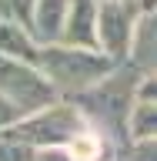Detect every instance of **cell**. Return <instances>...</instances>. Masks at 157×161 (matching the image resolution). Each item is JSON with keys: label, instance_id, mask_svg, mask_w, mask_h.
Returning <instances> with one entry per match:
<instances>
[{"label": "cell", "instance_id": "obj_9", "mask_svg": "<svg viewBox=\"0 0 157 161\" xmlns=\"http://www.w3.org/2000/svg\"><path fill=\"white\" fill-rule=\"evenodd\" d=\"M0 57H13V60H24V64H37L40 44L30 37L27 27L10 24V20H0Z\"/></svg>", "mask_w": 157, "mask_h": 161}, {"label": "cell", "instance_id": "obj_6", "mask_svg": "<svg viewBox=\"0 0 157 161\" xmlns=\"http://www.w3.org/2000/svg\"><path fill=\"white\" fill-rule=\"evenodd\" d=\"M57 44L97 50V0H67V14H64Z\"/></svg>", "mask_w": 157, "mask_h": 161}, {"label": "cell", "instance_id": "obj_12", "mask_svg": "<svg viewBox=\"0 0 157 161\" xmlns=\"http://www.w3.org/2000/svg\"><path fill=\"white\" fill-rule=\"evenodd\" d=\"M20 118H24V114L17 111V104H10V101L0 94V131H3V128H10V124H17Z\"/></svg>", "mask_w": 157, "mask_h": 161}, {"label": "cell", "instance_id": "obj_13", "mask_svg": "<svg viewBox=\"0 0 157 161\" xmlns=\"http://www.w3.org/2000/svg\"><path fill=\"white\" fill-rule=\"evenodd\" d=\"M117 161H130V158H117Z\"/></svg>", "mask_w": 157, "mask_h": 161}, {"label": "cell", "instance_id": "obj_5", "mask_svg": "<svg viewBox=\"0 0 157 161\" xmlns=\"http://www.w3.org/2000/svg\"><path fill=\"white\" fill-rule=\"evenodd\" d=\"M140 10H154L150 0H97V50L114 64L127 60L130 30Z\"/></svg>", "mask_w": 157, "mask_h": 161}, {"label": "cell", "instance_id": "obj_8", "mask_svg": "<svg viewBox=\"0 0 157 161\" xmlns=\"http://www.w3.org/2000/svg\"><path fill=\"white\" fill-rule=\"evenodd\" d=\"M64 14H67V0H34L30 37L37 44H57L60 27H64Z\"/></svg>", "mask_w": 157, "mask_h": 161}, {"label": "cell", "instance_id": "obj_7", "mask_svg": "<svg viewBox=\"0 0 157 161\" xmlns=\"http://www.w3.org/2000/svg\"><path fill=\"white\" fill-rule=\"evenodd\" d=\"M127 57L137 70H154L157 57V24H154V10H140L130 30V44H127Z\"/></svg>", "mask_w": 157, "mask_h": 161}, {"label": "cell", "instance_id": "obj_4", "mask_svg": "<svg viewBox=\"0 0 157 161\" xmlns=\"http://www.w3.org/2000/svg\"><path fill=\"white\" fill-rule=\"evenodd\" d=\"M0 94H3L10 104H17L20 114H34V111L54 104L60 91L44 77V70H40L37 64L0 57Z\"/></svg>", "mask_w": 157, "mask_h": 161}, {"label": "cell", "instance_id": "obj_1", "mask_svg": "<svg viewBox=\"0 0 157 161\" xmlns=\"http://www.w3.org/2000/svg\"><path fill=\"white\" fill-rule=\"evenodd\" d=\"M140 74L144 70H137L127 60H120L100 80H94L90 87L74 94V108L84 118H94L97 124L114 131V134H127V108L134 101V87H137Z\"/></svg>", "mask_w": 157, "mask_h": 161}, {"label": "cell", "instance_id": "obj_3", "mask_svg": "<svg viewBox=\"0 0 157 161\" xmlns=\"http://www.w3.org/2000/svg\"><path fill=\"white\" fill-rule=\"evenodd\" d=\"M80 131H87V121L74 104H47V108L34 111V114H24L17 124L3 128V134L24 141L27 148H64L77 138Z\"/></svg>", "mask_w": 157, "mask_h": 161}, {"label": "cell", "instance_id": "obj_10", "mask_svg": "<svg viewBox=\"0 0 157 161\" xmlns=\"http://www.w3.org/2000/svg\"><path fill=\"white\" fill-rule=\"evenodd\" d=\"M30 14H34V0H0V20H10L30 30Z\"/></svg>", "mask_w": 157, "mask_h": 161}, {"label": "cell", "instance_id": "obj_2", "mask_svg": "<svg viewBox=\"0 0 157 161\" xmlns=\"http://www.w3.org/2000/svg\"><path fill=\"white\" fill-rule=\"evenodd\" d=\"M37 67L44 70V77L57 91L77 94V91L90 87L94 80H100L114 67V60L100 50L87 47H70V44H40Z\"/></svg>", "mask_w": 157, "mask_h": 161}, {"label": "cell", "instance_id": "obj_11", "mask_svg": "<svg viewBox=\"0 0 157 161\" xmlns=\"http://www.w3.org/2000/svg\"><path fill=\"white\" fill-rule=\"evenodd\" d=\"M0 161H34V158H30L24 141H17V138H10V134L0 131Z\"/></svg>", "mask_w": 157, "mask_h": 161}]
</instances>
